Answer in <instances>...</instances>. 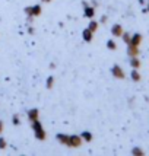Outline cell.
I'll return each mask as SVG.
<instances>
[{
    "label": "cell",
    "mask_w": 149,
    "mask_h": 156,
    "mask_svg": "<svg viewBox=\"0 0 149 156\" xmlns=\"http://www.w3.org/2000/svg\"><path fill=\"white\" fill-rule=\"evenodd\" d=\"M31 127H32V131H34V136H35V139H37V140L44 142V140L47 139V131L44 130V127H42V124H41L40 120L31 122Z\"/></svg>",
    "instance_id": "6da1fadb"
},
{
    "label": "cell",
    "mask_w": 149,
    "mask_h": 156,
    "mask_svg": "<svg viewBox=\"0 0 149 156\" xmlns=\"http://www.w3.org/2000/svg\"><path fill=\"white\" fill-rule=\"evenodd\" d=\"M24 13L28 18H38L42 13V7H41V5H31V6H27L24 9Z\"/></svg>",
    "instance_id": "7a4b0ae2"
},
{
    "label": "cell",
    "mask_w": 149,
    "mask_h": 156,
    "mask_svg": "<svg viewBox=\"0 0 149 156\" xmlns=\"http://www.w3.org/2000/svg\"><path fill=\"white\" fill-rule=\"evenodd\" d=\"M83 140H82L81 136L78 134H67V142H66V146L70 147V149H76V147H81Z\"/></svg>",
    "instance_id": "3957f363"
},
{
    "label": "cell",
    "mask_w": 149,
    "mask_h": 156,
    "mask_svg": "<svg viewBox=\"0 0 149 156\" xmlns=\"http://www.w3.org/2000/svg\"><path fill=\"white\" fill-rule=\"evenodd\" d=\"M111 75H113V77L118 79V80H123V79L126 77V73H124L123 67L118 66V64H114V66L111 67Z\"/></svg>",
    "instance_id": "277c9868"
},
{
    "label": "cell",
    "mask_w": 149,
    "mask_h": 156,
    "mask_svg": "<svg viewBox=\"0 0 149 156\" xmlns=\"http://www.w3.org/2000/svg\"><path fill=\"white\" fill-rule=\"evenodd\" d=\"M27 118L29 122H34V121H37V120H40V111L37 108H31L27 112Z\"/></svg>",
    "instance_id": "5b68a950"
},
{
    "label": "cell",
    "mask_w": 149,
    "mask_h": 156,
    "mask_svg": "<svg viewBox=\"0 0 149 156\" xmlns=\"http://www.w3.org/2000/svg\"><path fill=\"white\" fill-rule=\"evenodd\" d=\"M123 27L120 25V23H114L113 27H111V35L114 37V38H122L123 35Z\"/></svg>",
    "instance_id": "8992f818"
},
{
    "label": "cell",
    "mask_w": 149,
    "mask_h": 156,
    "mask_svg": "<svg viewBox=\"0 0 149 156\" xmlns=\"http://www.w3.org/2000/svg\"><path fill=\"white\" fill-rule=\"evenodd\" d=\"M83 16L88 19H94L95 18V7L92 5H86L83 6Z\"/></svg>",
    "instance_id": "52a82bcc"
},
{
    "label": "cell",
    "mask_w": 149,
    "mask_h": 156,
    "mask_svg": "<svg viewBox=\"0 0 149 156\" xmlns=\"http://www.w3.org/2000/svg\"><path fill=\"white\" fill-rule=\"evenodd\" d=\"M94 34L95 32H92L89 28H86V29L82 31V40L85 41V42H92V40H94Z\"/></svg>",
    "instance_id": "ba28073f"
},
{
    "label": "cell",
    "mask_w": 149,
    "mask_h": 156,
    "mask_svg": "<svg viewBox=\"0 0 149 156\" xmlns=\"http://www.w3.org/2000/svg\"><path fill=\"white\" fill-rule=\"evenodd\" d=\"M139 54H140V50H139V47L132 45V44H129V45H127V55H129V57H139Z\"/></svg>",
    "instance_id": "9c48e42d"
},
{
    "label": "cell",
    "mask_w": 149,
    "mask_h": 156,
    "mask_svg": "<svg viewBox=\"0 0 149 156\" xmlns=\"http://www.w3.org/2000/svg\"><path fill=\"white\" fill-rule=\"evenodd\" d=\"M142 35L140 34H133L132 35V40H130V44L132 45H136V47H139L140 44H142Z\"/></svg>",
    "instance_id": "30bf717a"
},
{
    "label": "cell",
    "mask_w": 149,
    "mask_h": 156,
    "mask_svg": "<svg viewBox=\"0 0 149 156\" xmlns=\"http://www.w3.org/2000/svg\"><path fill=\"white\" fill-rule=\"evenodd\" d=\"M130 79L133 82H140L142 80V76L139 73V69H132V72H130Z\"/></svg>",
    "instance_id": "8fae6325"
},
{
    "label": "cell",
    "mask_w": 149,
    "mask_h": 156,
    "mask_svg": "<svg viewBox=\"0 0 149 156\" xmlns=\"http://www.w3.org/2000/svg\"><path fill=\"white\" fill-rule=\"evenodd\" d=\"M129 64L132 69H140V64H142V63H140V60H139L137 57H130Z\"/></svg>",
    "instance_id": "7c38bea8"
},
{
    "label": "cell",
    "mask_w": 149,
    "mask_h": 156,
    "mask_svg": "<svg viewBox=\"0 0 149 156\" xmlns=\"http://www.w3.org/2000/svg\"><path fill=\"white\" fill-rule=\"evenodd\" d=\"M81 137H82V140H83L85 143L92 142V139H94V136H92V133H91V131H82Z\"/></svg>",
    "instance_id": "4fadbf2b"
},
{
    "label": "cell",
    "mask_w": 149,
    "mask_h": 156,
    "mask_svg": "<svg viewBox=\"0 0 149 156\" xmlns=\"http://www.w3.org/2000/svg\"><path fill=\"white\" fill-rule=\"evenodd\" d=\"M98 27H100V22L95 19H89V23H88V28L92 31V32H95L96 29H98Z\"/></svg>",
    "instance_id": "5bb4252c"
},
{
    "label": "cell",
    "mask_w": 149,
    "mask_h": 156,
    "mask_svg": "<svg viewBox=\"0 0 149 156\" xmlns=\"http://www.w3.org/2000/svg\"><path fill=\"white\" fill-rule=\"evenodd\" d=\"M54 82H56L54 76H48L47 80H45V88H47V89H51L53 86H54Z\"/></svg>",
    "instance_id": "9a60e30c"
},
{
    "label": "cell",
    "mask_w": 149,
    "mask_h": 156,
    "mask_svg": "<svg viewBox=\"0 0 149 156\" xmlns=\"http://www.w3.org/2000/svg\"><path fill=\"white\" fill-rule=\"evenodd\" d=\"M105 45H107V48H108L110 51H115V50H117V42H115L114 40H108Z\"/></svg>",
    "instance_id": "2e32d148"
},
{
    "label": "cell",
    "mask_w": 149,
    "mask_h": 156,
    "mask_svg": "<svg viewBox=\"0 0 149 156\" xmlns=\"http://www.w3.org/2000/svg\"><path fill=\"white\" fill-rule=\"evenodd\" d=\"M132 155H135V156H143V155H145V152H143V149H140L139 146H135V147L132 149Z\"/></svg>",
    "instance_id": "e0dca14e"
},
{
    "label": "cell",
    "mask_w": 149,
    "mask_h": 156,
    "mask_svg": "<svg viewBox=\"0 0 149 156\" xmlns=\"http://www.w3.org/2000/svg\"><path fill=\"white\" fill-rule=\"evenodd\" d=\"M122 38H123V42L129 45V44H130V40H132V34H129V32H123Z\"/></svg>",
    "instance_id": "ac0fdd59"
},
{
    "label": "cell",
    "mask_w": 149,
    "mask_h": 156,
    "mask_svg": "<svg viewBox=\"0 0 149 156\" xmlns=\"http://www.w3.org/2000/svg\"><path fill=\"white\" fill-rule=\"evenodd\" d=\"M7 147V142H6V139L5 137H2L0 136V150H5Z\"/></svg>",
    "instance_id": "d6986e66"
},
{
    "label": "cell",
    "mask_w": 149,
    "mask_h": 156,
    "mask_svg": "<svg viewBox=\"0 0 149 156\" xmlns=\"http://www.w3.org/2000/svg\"><path fill=\"white\" fill-rule=\"evenodd\" d=\"M12 124H13V126H19L20 124V118L18 114H15V115L12 117Z\"/></svg>",
    "instance_id": "ffe728a7"
},
{
    "label": "cell",
    "mask_w": 149,
    "mask_h": 156,
    "mask_svg": "<svg viewBox=\"0 0 149 156\" xmlns=\"http://www.w3.org/2000/svg\"><path fill=\"white\" fill-rule=\"evenodd\" d=\"M107 22H108V18H107L105 15H102L101 19H100V23H102V25H104V23H107Z\"/></svg>",
    "instance_id": "44dd1931"
},
{
    "label": "cell",
    "mask_w": 149,
    "mask_h": 156,
    "mask_svg": "<svg viewBox=\"0 0 149 156\" xmlns=\"http://www.w3.org/2000/svg\"><path fill=\"white\" fill-rule=\"evenodd\" d=\"M34 32H35L34 27H28V34H29V35H34Z\"/></svg>",
    "instance_id": "7402d4cb"
},
{
    "label": "cell",
    "mask_w": 149,
    "mask_h": 156,
    "mask_svg": "<svg viewBox=\"0 0 149 156\" xmlns=\"http://www.w3.org/2000/svg\"><path fill=\"white\" fill-rule=\"evenodd\" d=\"M142 12H143V13H148V12H149V0H148V3H146V7L143 9Z\"/></svg>",
    "instance_id": "603a6c76"
},
{
    "label": "cell",
    "mask_w": 149,
    "mask_h": 156,
    "mask_svg": "<svg viewBox=\"0 0 149 156\" xmlns=\"http://www.w3.org/2000/svg\"><path fill=\"white\" fill-rule=\"evenodd\" d=\"M3 129H5V124H3V121L0 120V134L3 133Z\"/></svg>",
    "instance_id": "cb8c5ba5"
},
{
    "label": "cell",
    "mask_w": 149,
    "mask_h": 156,
    "mask_svg": "<svg viewBox=\"0 0 149 156\" xmlns=\"http://www.w3.org/2000/svg\"><path fill=\"white\" fill-rule=\"evenodd\" d=\"M91 3H92V6H94V7H96V6H98V2H95V0H92Z\"/></svg>",
    "instance_id": "d4e9b609"
},
{
    "label": "cell",
    "mask_w": 149,
    "mask_h": 156,
    "mask_svg": "<svg viewBox=\"0 0 149 156\" xmlns=\"http://www.w3.org/2000/svg\"><path fill=\"white\" fill-rule=\"evenodd\" d=\"M41 3H51V0H41Z\"/></svg>",
    "instance_id": "484cf974"
},
{
    "label": "cell",
    "mask_w": 149,
    "mask_h": 156,
    "mask_svg": "<svg viewBox=\"0 0 149 156\" xmlns=\"http://www.w3.org/2000/svg\"><path fill=\"white\" fill-rule=\"evenodd\" d=\"M139 3H140L142 6H143V5H146V3H145V0H139Z\"/></svg>",
    "instance_id": "4316f807"
}]
</instances>
